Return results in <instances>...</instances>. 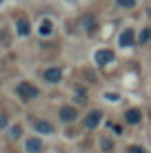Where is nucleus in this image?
Returning <instances> with one entry per match:
<instances>
[{"instance_id":"1","label":"nucleus","mask_w":151,"mask_h":153,"mask_svg":"<svg viewBox=\"0 0 151 153\" xmlns=\"http://www.w3.org/2000/svg\"><path fill=\"white\" fill-rule=\"evenodd\" d=\"M16 91H18V96L22 100H36L40 96V91L33 87V84H29V82H20L18 87H16Z\"/></svg>"},{"instance_id":"2","label":"nucleus","mask_w":151,"mask_h":153,"mask_svg":"<svg viewBox=\"0 0 151 153\" xmlns=\"http://www.w3.org/2000/svg\"><path fill=\"white\" fill-rule=\"evenodd\" d=\"M113 58H116V56H113L111 49H98L96 56H93V60H96L100 67H105V65H109V62H113Z\"/></svg>"},{"instance_id":"3","label":"nucleus","mask_w":151,"mask_h":153,"mask_svg":"<svg viewBox=\"0 0 151 153\" xmlns=\"http://www.w3.org/2000/svg\"><path fill=\"white\" fill-rule=\"evenodd\" d=\"M42 78H45L47 82L56 84V82L62 80V69H58V67H51V69H47V71L42 73Z\"/></svg>"},{"instance_id":"4","label":"nucleus","mask_w":151,"mask_h":153,"mask_svg":"<svg viewBox=\"0 0 151 153\" xmlns=\"http://www.w3.org/2000/svg\"><path fill=\"white\" fill-rule=\"evenodd\" d=\"M58 115H60L62 122H74V120L78 118V109H74V107H62Z\"/></svg>"},{"instance_id":"5","label":"nucleus","mask_w":151,"mask_h":153,"mask_svg":"<svg viewBox=\"0 0 151 153\" xmlns=\"http://www.w3.org/2000/svg\"><path fill=\"white\" fill-rule=\"evenodd\" d=\"M100 122H102V113H100V111H91V113L85 118V126H87V129H96Z\"/></svg>"},{"instance_id":"6","label":"nucleus","mask_w":151,"mask_h":153,"mask_svg":"<svg viewBox=\"0 0 151 153\" xmlns=\"http://www.w3.org/2000/svg\"><path fill=\"white\" fill-rule=\"evenodd\" d=\"M33 126H36V131L38 133H54V126H51V122H47V120H36L33 122Z\"/></svg>"},{"instance_id":"7","label":"nucleus","mask_w":151,"mask_h":153,"mask_svg":"<svg viewBox=\"0 0 151 153\" xmlns=\"http://www.w3.org/2000/svg\"><path fill=\"white\" fill-rule=\"evenodd\" d=\"M124 118H127L129 124H138L140 120H142V113H140V109H129V111L124 113Z\"/></svg>"},{"instance_id":"8","label":"nucleus","mask_w":151,"mask_h":153,"mask_svg":"<svg viewBox=\"0 0 151 153\" xmlns=\"http://www.w3.org/2000/svg\"><path fill=\"white\" fill-rule=\"evenodd\" d=\"M133 40H136V36H133V29H124L122 36H120V45H122V47H131Z\"/></svg>"},{"instance_id":"9","label":"nucleus","mask_w":151,"mask_h":153,"mask_svg":"<svg viewBox=\"0 0 151 153\" xmlns=\"http://www.w3.org/2000/svg\"><path fill=\"white\" fill-rule=\"evenodd\" d=\"M27 151H29V153H40V151H42V140L29 138V140H27Z\"/></svg>"},{"instance_id":"10","label":"nucleus","mask_w":151,"mask_h":153,"mask_svg":"<svg viewBox=\"0 0 151 153\" xmlns=\"http://www.w3.org/2000/svg\"><path fill=\"white\" fill-rule=\"evenodd\" d=\"M38 31H40V36H49L51 31H54L51 20H42V22H40V27H38Z\"/></svg>"},{"instance_id":"11","label":"nucleus","mask_w":151,"mask_h":153,"mask_svg":"<svg viewBox=\"0 0 151 153\" xmlns=\"http://www.w3.org/2000/svg\"><path fill=\"white\" fill-rule=\"evenodd\" d=\"M18 33H20V36H27V33H29V22H27V18H20V20H18Z\"/></svg>"},{"instance_id":"12","label":"nucleus","mask_w":151,"mask_h":153,"mask_svg":"<svg viewBox=\"0 0 151 153\" xmlns=\"http://www.w3.org/2000/svg\"><path fill=\"white\" fill-rule=\"evenodd\" d=\"M100 146H102V151H105V153H111L113 151V142L109 140V138H102L100 140Z\"/></svg>"},{"instance_id":"13","label":"nucleus","mask_w":151,"mask_h":153,"mask_svg":"<svg viewBox=\"0 0 151 153\" xmlns=\"http://www.w3.org/2000/svg\"><path fill=\"white\" fill-rule=\"evenodd\" d=\"M151 40V27H144L142 33H140V45H144V42Z\"/></svg>"},{"instance_id":"14","label":"nucleus","mask_w":151,"mask_h":153,"mask_svg":"<svg viewBox=\"0 0 151 153\" xmlns=\"http://www.w3.org/2000/svg\"><path fill=\"white\" fill-rule=\"evenodd\" d=\"M120 7H124V9H133L136 7V0H116Z\"/></svg>"},{"instance_id":"15","label":"nucleus","mask_w":151,"mask_h":153,"mask_svg":"<svg viewBox=\"0 0 151 153\" xmlns=\"http://www.w3.org/2000/svg\"><path fill=\"white\" fill-rule=\"evenodd\" d=\"M20 133H22V129H20V126H11V131H9V135H11L13 140L20 138Z\"/></svg>"},{"instance_id":"16","label":"nucleus","mask_w":151,"mask_h":153,"mask_svg":"<svg viewBox=\"0 0 151 153\" xmlns=\"http://www.w3.org/2000/svg\"><path fill=\"white\" fill-rule=\"evenodd\" d=\"M129 153H147V151H144L142 149V146H138V144H133V146H129V149H127Z\"/></svg>"},{"instance_id":"17","label":"nucleus","mask_w":151,"mask_h":153,"mask_svg":"<svg viewBox=\"0 0 151 153\" xmlns=\"http://www.w3.org/2000/svg\"><path fill=\"white\" fill-rule=\"evenodd\" d=\"M85 100H87V98H85V93H82V91L76 93V102H78V104H85Z\"/></svg>"},{"instance_id":"18","label":"nucleus","mask_w":151,"mask_h":153,"mask_svg":"<svg viewBox=\"0 0 151 153\" xmlns=\"http://www.w3.org/2000/svg\"><path fill=\"white\" fill-rule=\"evenodd\" d=\"M105 98H107V100H111V102H118V100H120V96H118V93H107Z\"/></svg>"},{"instance_id":"19","label":"nucleus","mask_w":151,"mask_h":153,"mask_svg":"<svg viewBox=\"0 0 151 153\" xmlns=\"http://www.w3.org/2000/svg\"><path fill=\"white\" fill-rule=\"evenodd\" d=\"M4 126H7V115L0 113V129H4Z\"/></svg>"},{"instance_id":"20","label":"nucleus","mask_w":151,"mask_h":153,"mask_svg":"<svg viewBox=\"0 0 151 153\" xmlns=\"http://www.w3.org/2000/svg\"><path fill=\"white\" fill-rule=\"evenodd\" d=\"M111 131H113V133H122V126H120V124H113V122H111Z\"/></svg>"},{"instance_id":"21","label":"nucleus","mask_w":151,"mask_h":153,"mask_svg":"<svg viewBox=\"0 0 151 153\" xmlns=\"http://www.w3.org/2000/svg\"><path fill=\"white\" fill-rule=\"evenodd\" d=\"M0 2H2V0H0Z\"/></svg>"}]
</instances>
